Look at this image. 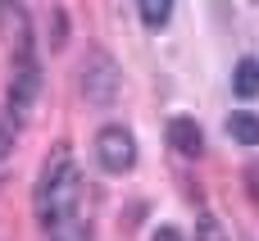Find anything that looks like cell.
I'll return each instance as SVG.
<instances>
[{"label": "cell", "mask_w": 259, "mask_h": 241, "mask_svg": "<svg viewBox=\"0 0 259 241\" xmlns=\"http://www.w3.org/2000/svg\"><path fill=\"white\" fill-rule=\"evenodd\" d=\"M32 214L46 237H55L59 228L82 219V169H77V155L68 141H59L41 159V173L32 182Z\"/></svg>", "instance_id": "6da1fadb"}, {"label": "cell", "mask_w": 259, "mask_h": 241, "mask_svg": "<svg viewBox=\"0 0 259 241\" xmlns=\"http://www.w3.org/2000/svg\"><path fill=\"white\" fill-rule=\"evenodd\" d=\"M77 91L87 105H114L123 91V68L114 64V55L105 46H91L77 64Z\"/></svg>", "instance_id": "7a4b0ae2"}, {"label": "cell", "mask_w": 259, "mask_h": 241, "mask_svg": "<svg viewBox=\"0 0 259 241\" xmlns=\"http://www.w3.org/2000/svg\"><path fill=\"white\" fill-rule=\"evenodd\" d=\"M137 159H141V146H137V132L127 123H105L96 132V164L105 173H114V178L118 173H132Z\"/></svg>", "instance_id": "3957f363"}, {"label": "cell", "mask_w": 259, "mask_h": 241, "mask_svg": "<svg viewBox=\"0 0 259 241\" xmlns=\"http://www.w3.org/2000/svg\"><path fill=\"white\" fill-rule=\"evenodd\" d=\"M36 100H41V64H18V68H9L5 118H9L14 128H23V123L36 114Z\"/></svg>", "instance_id": "277c9868"}, {"label": "cell", "mask_w": 259, "mask_h": 241, "mask_svg": "<svg viewBox=\"0 0 259 241\" xmlns=\"http://www.w3.org/2000/svg\"><path fill=\"white\" fill-rule=\"evenodd\" d=\"M168 146H173L178 155L196 159V155L205 150V132H200V123H196L191 114H173V118H168Z\"/></svg>", "instance_id": "5b68a950"}, {"label": "cell", "mask_w": 259, "mask_h": 241, "mask_svg": "<svg viewBox=\"0 0 259 241\" xmlns=\"http://www.w3.org/2000/svg\"><path fill=\"white\" fill-rule=\"evenodd\" d=\"M228 137H232L237 146H259V114L232 109V114H228Z\"/></svg>", "instance_id": "8992f818"}, {"label": "cell", "mask_w": 259, "mask_h": 241, "mask_svg": "<svg viewBox=\"0 0 259 241\" xmlns=\"http://www.w3.org/2000/svg\"><path fill=\"white\" fill-rule=\"evenodd\" d=\"M232 96H241V100L259 96V59H241V64H237V73H232Z\"/></svg>", "instance_id": "52a82bcc"}, {"label": "cell", "mask_w": 259, "mask_h": 241, "mask_svg": "<svg viewBox=\"0 0 259 241\" xmlns=\"http://www.w3.org/2000/svg\"><path fill=\"white\" fill-rule=\"evenodd\" d=\"M137 14H141V23H146L150 32H159V27H168L173 5H168V0H141V5H137Z\"/></svg>", "instance_id": "ba28073f"}, {"label": "cell", "mask_w": 259, "mask_h": 241, "mask_svg": "<svg viewBox=\"0 0 259 241\" xmlns=\"http://www.w3.org/2000/svg\"><path fill=\"white\" fill-rule=\"evenodd\" d=\"M196 241H232V237H228V228H223V223L205 210V214L196 219Z\"/></svg>", "instance_id": "9c48e42d"}, {"label": "cell", "mask_w": 259, "mask_h": 241, "mask_svg": "<svg viewBox=\"0 0 259 241\" xmlns=\"http://www.w3.org/2000/svg\"><path fill=\"white\" fill-rule=\"evenodd\" d=\"M14 137H18V128L0 114V173L9 169V159H14Z\"/></svg>", "instance_id": "30bf717a"}, {"label": "cell", "mask_w": 259, "mask_h": 241, "mask_svg": "<svg viewBox=\"0 0 259 241\" xmlns=\"http://www.w3.org/2000/svg\"><path fill=\"white\" fill-rule=\"evenodd\" d=\"M50 241H91V228H87V219H77V223H68V228H59Z\"/></svg>", "instance_id": "8fae6325"}, {"label": "cell", "mask_w": 259, "mask_h": 241, "mask_svg": "<svg viewBox=\"0 0 259 241\" xmlns=\"http://www.w3.org/2000/svg\"><path fill=\"white\" fill-rule=\"evenodd\" d=\"M150 241H187V237H182L178 228H168V223H164V228H155V232H150Z\"/></svg>", "instance_id": "7c38bea8"}]
</instances>
